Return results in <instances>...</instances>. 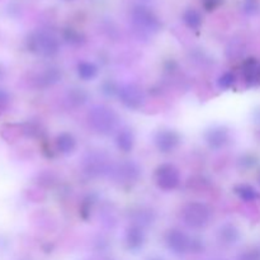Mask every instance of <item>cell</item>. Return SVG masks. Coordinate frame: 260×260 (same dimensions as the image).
<instances>
[{
  "mask_svg": "<svg viewBox=\"0 0 260 260\" xmlns=\"http://www.w3.org/2000/svg\"><path fill=\"white\" fill-rule=\"evenodd\" d=\"M131 22L135 30L142 37L156 35L161 29L159 17L146 5H136L131 12Z\"/></svg>",
  "mask_w": 260,
  "mask_h": 260,
  "instance_id": "6da1fadb",
  "label": "cell"
},
{
  "mask_svg": "<svg viewBox=\"0 0 260 260\" xmlns=\"http://www.w3.org/2000/svg\"><path fill=\"white\" fill-rule=\"evenodd\" d=\"M89 123L101 135H111L118 127V114L104 104L94 106L89 112Z\"/></svg>",
  "mask_w": 260,
  "mask_h": 260,
  "instance_id": "7a4b0ae2",
  "label": "cell"
},
{
  "mask_svg": "<svg viewBox=\"0 0 260 260\" xmlns=\"http://www.w3.org/2000/svg\"><path fill=\"white\" fill-rule=\"evenodd\" d=\"M29 50L43 57H52L60 51V41L53 33L47 30L35 32L29 38Z\"/></svg>",
  "mask_w": 260,
  "mask_h": 260,
  "instance_id": "3957f363",
  "label": "cell"
},
{
  "mask_svg": "<svg viewBox=\"0 0 260 260\" xmlns=\"http://www.w3.org/2000/svg\"><path fill=\"white\" fill-rule=\"evenodd\" d=\"M182 218L190 229H202L208 225L211 220V210L202 202H190L183 208Z\"/></svg>",
  "mask_w": 260,
  "mask_h": 260,
  "instance_id": "277c9868",
  "label": "cell"
},
{
  "mask_svg": "<svg viewBox=\"0 0 260 260\" xmlns=\"http://www.w3.org/2000/svg\"><path fill=\"white\" fill-rule=\"evenodd\" d=\"M155 183L162 190H174L180 183V174L173 164H161L155 170Z\"/></svg>",
  "mask_w": 260,
  "mask_h": 260,
  "instance_id": "5b68a950",
  "label": "cell"
},
{
  "mask_svg": "<svg viewBox=\"0 0 260 260\" xmlns=\"http://www.w3.org/2000/svg\"><path fill=\"white\" fill-rule=\"evenodd\" d=\"M118 98L126 108L136 111L144 106L146 96H145L144 90L137 84L128 83L119 86Z\"/></svg>",
  "mask_w": 260,
  "mask_h": 260,
  "instance_id": "8992f818",
  "label": "cell"
},
{
  "mask_svg": "<svg viewBox=\"0 0 260 260\" xmlns=\"http://www.w3.org/2000/svg\"><path fill=\"white\" fill-rule=\"evenodd\" d=\"M165 243H167L168 248L173 253L182 255V254L190 253V249H192V236L187 235L182 230L172 229L165 235Z\"/></svg>",
  "mask_w": 260,
  "mask_h": 260,
  "instance_id": "52a82bcc",
  "label": "cell"
},
{
  "mask_svg": "<svg viewBox=\"0 0 260 260\" xmlns=\"http://www.w3.org/2000/svg\"><path fill=\"white\" fill-rule=\"evenodd\" d=\"M182 137L175 129L162 128L155 134L154 144L156 149L162 154H169L173 152L180 145Z\"/></svg>",
  "mask_w": 260,
  "mask_h": 260,
  "instance_id": "ba28073f",
  "label": "cell"
},
{
  "mask_svg": "<svg viewBox=\"0 0 260 260\" xmlns=\"http://www.w3.org/2000/svg\"><path fill=\"white\" fill-rule=\"evenodd\" d=\"M111 173L114 179L118 183H121V184H132V183H136L139 180L140 174H141L139 165L136 162L131 161V160H126V161L113 167Z\"/></svg>",
  "mask_w": 260,
  "mask_h": 260,
  "instance_id": "9c48e42d",
  "label": "cell"
},
{
  "mask_svg": "<svg viewBox=\"0 0 260 260\" xmlns=\"http://www.w3.org/2000/svg\"><path fill=\"white\" fill-rule=\"evenodd\" d=\"M84 170L90 177H101V175L111 173L112 167L104 155L91 152L86 155L84 159Z\"/></svg>",
  "mask_w": 260,
  "mask_h": 260,
  "instance_id": "30bf717a",
  "label": "cell"
},
{
  "mask_svg": "<svg viewBox=\"0 0 260 260\" xmlns=\"http://www.w3.org/2000/svg\"><path fill=\"white\" fill-rule=\"evenodd\" d=\"M206 144L212 150H221L228 145L230 140V132L225 126H212L203 135Z\"/></svg>",
  "mask_w": 260,
  "mask_h": 260,
  "instance_id": "8fae6325",
  "label": "cell"
},
{
  "mask_svg": "<svg viewBox=\"0 0 260 260\" xmlns=\"http://www.w3.org/2000/svg\"><path fill=\"white\" fill-rule=\"evenodd\" d=\"M243 79L249 88L260 85V60L250 57L245 60L241 66Z\"/></svg>",
  "mask_w": 260,
  "mask_h": 260,
  "instance_id": "7c38bea8",
  "label": "cell"
},
{
  "mask_svg": "<svg viewBox=\"0 0 260 260\" xmlns=\"http://www.w3.org/2000/svg\"><path fill=\"white\" fill-rule=\"evenodd\" d=\"M124 240H126V245L128 250L139 251L140 249H142V246L145 245V241H146L144 228L131 223L126 230Z\"/></svg>",
  "mask_w": 260,
  "mask_h": 260,
  "instance_id": "4fadbf2b",
  "label": "cell"
},
{
  "mask_svg": "<svg viewBox=\"0 0 260 260\" xmlns=\"http://www.w3.org/2000/svg\"><path fill=\"white\" fill-rule=\"evenodd\" d=\"M116 145L119 151L126 152V154L131 152L135 146V135L132 129L128 127L119 128L116 135Z\"/></svg>",
  "mask_w": 260,
  "mask_h": 260,
  "instance_id": "5bb4252c",
  "label": "cell"
},
{
  "mask_svg": "<svg viewBox=\"0 0 260 260\" xmlns=\"http://www.w3.org/2000/svg\"><path fill=\"white\" fill-rule=\"evenodd\" d=\"M217 236L218 241L222 245L226 246L235 245L239 241V239H240V234H239L238 228L235 225H233V223H225V225L221 226L217 233Z\"/></svg>",
  "mask_w": 260,
  "mask_h": 260,
  "instance_id": "9a60e30c",
  "label": "cell"
},
{
  "mask_svg": "<svg viewBox=\"0 0 260 260\" xmlns=\"http://www.w3.org/2000/svg\"><path fill=\"white\" fill-rule=\"evenodd\" d=\"M56 149L63 155H69L76 149V140L69 132H62L56 137Z\"/></svg>",
  "mask_w": 260,
  "mask_h": 260,
  "instance_id": "2e32d148",
  "label": "cell"
},
{
  "mask_svg": "<svg viewBox=\"0 0 260 260\" xmlns=\"http://www.w3.org/2000/svg\"><path fill=\"white\" fill-rule=\"evenodd\" d=\"M132 221L134 225L141 226V228H149L154 223L155 213L149 208H139L132 213Z\"/></svg>",
  "mask_w": 260,
  "mask_h": 260,
  "instance_id": "e0dca14e",
  "label": "cell"
},
{
  "mask_svg": "<svg viewBox=\"0 0 260 260\" xmlns=\"http://www.w3.org/2000/svg\"><path fill=\"white\" fill-rule=\"evenodd\" d=\"M78 75L81 80L90 81L98 75V66L90 61H83L78 65Z\"/></svg>",
  "mask_w": 260,
  "mask_h": 260,
  "instance_id": "ac0fdd59",
  "label": "cell"
},
{
  "mask_svg": "<svg viewBox=\"0 0 260 260\" xmlns=\"http://www.w3.org/2000/svg\"><path fill=\"white\" fill-rule=\"evenodd\" d=\"M183 22H184V24L187 25L189 29L198 30L203 22L202 14H201L197 9L190 8V9H187L183 13Z\"/></svg>",
  "mask_w": 260,
  "mask_h": 260,
  "instance_id": "d6986e66",
  "label": "cell"
},
{
  "mask_svg": "<svg viewBox=\"0 0 260 260\" xmlns=\"http://www.w3.org/2000/svg\"><path fill=\"white\" fill-rule=\"evenodd\" d=\"M62 78L60 69L57 68H48L40 75V84L42 86H52L57 84Z\"/></svg>",
  "mask_w": 260,
  "mask_h": 260,
  "instance_id": "ffe728a7",
  "label": "cell"
},
{
  "mask_svg": "<svg viewBox=\"0 0 260 260\" xmlns=\"http://www.w3.org/2000/svg\"><path fill=\"white\" fill-rule=\"evenodd\" d=\"M234 190L239 196V198L245 202H254L259 198V193L256 192L255 188L249 184H239L234 188Z\"/></svg>",
  "mask_w": 260,
  "mask_h": 260,
  "instance_id": "44dd1931",
  "label": "cell"
},
{
  "mask_svg": "<svg viewBox=\"0 0 260 260\" xmlns=\"http://www.w3.org/2000/svg\"><path fill=\"white\" fill-rule=\"evenodd\" d=\"M68 98L70 101L71 104L74 106H83L88 102V93H86L84 89L81 88H73V89H69V93H68Z\"/></svg>",
  "mask_w": 260,
  "mask_h": 260,
  "instance_id": "7402d4cb",
  "label": "cell"
},
{
  "mask_svg": "<svg viewBox=\"0 0 260 260\" xmlns=\"http://www.w3.org/2000/svg\"><path fill=\"white\" fill-rule=\"evenodd\" d=\"M62 37L66 42L74 46L81 45L85 41V37H84L83 33L79 32L75 28H66V29H63Z\"/></svg>",
  "mask_w": 260,
  "mask_h": 260,
  "instance_id": "603a6c76",
  "label": "cell"
},
{
  "mask_svg": "<svg viewBox=\"0 0 260 260\" xmlns=\"http://www.w3.org/2000/svg\"><path fill=\"white\" fill-rule=\"evenodd\" d=\"M236 83V75L231 71H228V73L222 74V75L218 78L217 85L218 88L222 89V90H228V89H231Z\"/></svg>",
  "mask_w": 260,
  "mask_h": 260,
  "instance_id": "cb8c5ba5",
  "label": "cell"
},
{
  "mask_svg": "<svg viewBox=\"0 0 260 260\" xmlns=\"http://www.w3.org/2000/svg\"><path fill=\"white\" fill-rule=\"evenodd\" d=\"M94 203H95V200H94L93 196H88V197L83 201L80 207V213L81 216H83L84 220H88V218L90 217L91 208H93Z\"/></svg>",
  "mask_w": 260,
  "mask_h": 260,
  "instance_id": "d4e9b609",
  "label": "cell"
},
{
  "mask_svg": "<svg viewBox=\"0 0 260 260\" xmlns=\"http://www.w3.org/2000/svg\"><path fill=\"white\" fill-rule=\"evenodd\" d=\"M119 86L113 80H106L102 84V93L107 96H114L118 95Z\"/></svg>",
  "mask_w": 260,
  "mask_h": 260,
  "instance_id": "484cf974",
  "label": "cell"
},
{
  "mask_svg": "<svg viewBox=\"0 0 260 260\" xmlns=\"http://www.w3.org/2000/svg\"><path fill=\"white\" fill-rule=\"evenodd\" d=\"M243 9L246 14H249V15L255 14V13L259 10L258 0H244Z\"/></svg>",
  "mask_w": 260,
  "mask_h": 260,
  "instance_id": "4316f807",
  "label": "cell"
},
{
  "mask_svg": "<svg viewBox=\"0 0 260 260\" xmlns=\"http://www.w3.org/2000/svg\"><path fill=\"white\" fill-rule=\"evenodd\" d=\"M201 2H202L203 8H205L207 12H213V10H216L221 4H222L223 0H201Z\"/></svg>",
  "mask_w": 260,
  "mask_h": 260,
  "instance_id": "83f0119b",
  "label": "cell"
},
{
  "mask_svg": "<svg viewBox=\"0 0 260 260\" xmlns=\"http://www.w3.org/2000/svg\"><path fill=\"white\" fill-rule=\"evenodd\" d=\"M238 260H260V251L259 250H249L241 254Z\"/></svg>",
  "mask_w": 260,
  "mask_h": 260,
  "instance_id": "f1b7e54d",
  "label": "cell"
},
{
  "mask_svg": "<svg viewBox=\"0 0 260 260\" xmlns=\"http://www.w3.org/2000/svg\"><path fill=\"white\" fill-rule=\"evenodd\" d=\"M147 260H164V259L159 258V256H152V258H149Z\"/></svg>",
  "mask_w": 260,
  "mask_h": 260,
  "instance_id": "f546056e",
  "label": "cell"
},
{
  "mask_svg": "<svg viewBox=\"0 0 260 260\" xmlns=\"http://www.w3.org/2000/svg\"><path fill=\"white\" fill-rule=\"evenodd\" d=\"M63 2H74V0H63Z\"/></svg>",
  "mask_w": 260,
  "mask_h": 260,
  "instance_id": "4dcf8cb0",
  "label": "cell"
},
{
  "mask_svg": "<svg viewBox=\"0 0 260 260\" xmlns=\"http://www.w3.org/2000/svg\"><path fill=\"white\" fill-rule=\"evenodd\" d=\"M259 182H260V174H259Z\"/></svg>",
  "mask_w": 260,
  "mask_h": 260,
  "instance_id": "1f68e13d",
  "label": "cell"
}]
</instances>
